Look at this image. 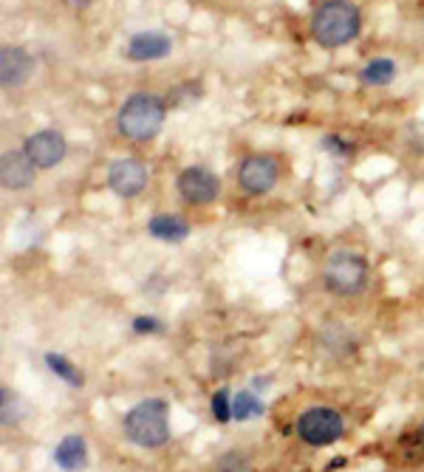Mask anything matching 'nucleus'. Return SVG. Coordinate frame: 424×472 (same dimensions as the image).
<instances>
[{
  "mask_svg": "<svg viewBox=\"0 0 424 472\" xmlns=\"http://www.w3.org/2000/svg\"><path fill=\"white\" fill-rule=\"evenodd\" d=\"M363 29V17L351 0H323L311 12V37L323 49H343L351 40H356Z\"/></svg>",
  "mask_w": 424,
  "mask_h": 472,
  "instance_id": "nucleus-1",
  "label": "nucleus"
},
{
  "mask_svg": "<svg viewBox=\"0 0 424 472\" xmlns=\"http://www.w3.org/2000/svg\"><path fill=\"white\" fill-rule=\"evenodd\" d=\"M167 116V105L156 94H131L116 114V127L131 142H151L159 136Z\"/></svg>",
  "mask_w": 424,
  "mask_h": 472,
  "instance_id": "nucleus-2",
  "label": "nucleus"
},
{
  "mask_svg": "<svg viewBox=\"0 0 424 472\" xmlns=\"http://www.w3.org/2000/svg\"><path fill=\"white\" fill-rule=\"evenodd\" d=\"M170 407L164 399H144L124 413L122 427L131 444L159 449L170 441Z\"/></svg>",
  "mask_w": 424,
  "mask_h": 472,
  "instance_id": "nucleus-3",
  "label": "nucleus"
},
{
  "mask_svg": "<svg viewBox=\"0 0 424 472\" xmlns=\"http://www.w3.org/2000/svg\"><path fill=\"white\" fill-rule=\"evenodd\" d=\"M368 261L359 252L334 249L323 264V286L336 297H356L368 286Z\"/></svg>",
  "mask_w": 424,
  "mask_h": 472,
  "instance_id": "nucleus-4",
  "label": "nucleus"
},
{
  "mask_svg": "<svg viewBox=\"0 0 424 472\" xmlns=\"http://www.w3.org/2000/svg\"><path fill=\"white\" fill-rule=\"evenodd\" d=\"M346 433V421L334 407H309L297 416V436L311 447H328Z\"/></svg>",
  "mask_w": 424,
  "mask_h": 472,
  "instance_id": "nucleus-5",
  "label": "nucleus"
},
{
  "mask_svg": "<svg viewBox=\"0 0 424 472\" xmlns=\"http://www.w3.org/2000/svg\"><path fill=\"white\" fill-rule=\"evenodd\" d=\"M176 190L179 196L193 204V207H207L212 201H218L221 196V181L218 176L212 173V170L201 167V164H193V167H184L179 179H176Z\"/></svg>",
  "mask_w": 424,
  "mask_h": 472,
  "instance_id": "nucleus-6",
  "label": "nucleus"
},
{
  "mask_svg": "<svg viewBox=\"0 0 424 472\" xmlns=\"http://www.w3.org/2000/svg\"><path fill=\"white\" fill-rule=\"evenodd\" d=\"M281 164L269 153H252L238 164V184L249 196H266L278 184Z\"/></svg>",
  "mask_w": 424,
  "mask_h": 472,
  "instance_id": "nucleus-7",
  "label": "nucleus"
},
{
  "mask_svg": "<svg viewBox=\"0 0 424 472\" xmlns=\"http://www.w3.org/2000/svg\"><path fill=\"white\" fill-rule=\"evenodd\" d=\"M23 153L34 162L37 170H49V167H57L62 159H66L69 144H66V136H62L60 131L46 127V131H37L23 142Z\"/></svg>",
  "mask_w": 424,
  "mask_h": 472,
  "instance_id": "nucleus-8",
  "label": "nucleus"
},
{
  "mask_svg": "<svg viewBox=\"0 0 424 472\" xmlns=\"http://www.w3.org/2000/svg\"><path fill=\"white\" fill-rule=\"evenodd\" d=\"M108 187L116 192L119 199H136L139 192L147 187V167L144 162L124 156L111 162L108 167Z\"/></svg>",
  "mask_w": 424,
  "mask_h": 472,
  "instance_id": "nucleus-9",
  "label": "nucleus"
},
{
  "mask_svg": "<svg viewBox=\"0 0 424 472\" xmlns=\"http://www.w3.org/2000/svg\"><path fill=\"white\" fill-rule=\"evenodd\" d=\"M34 74V57L23 46H4L0 49V82L4 88H20Z\"/></svg>",
  "mask_w": 424,
  "mask_h": 472,
  "instance_id": "nucleus-10",
  "label": "nucleus"
},
{
  "mask_svg": "<svg viewBox=\"0 0 424 472\" xmlns=\"http://www.w3.org/2000/svg\"><path fill=\"white\" fill-rule=\"evenodd\" d=\"M34 162L23 150H6L0 156V184L4 190H26L34 184Z\"/></svg>",
  "mask_w": 424,
  "mask_h": 472,
  "instance_id": "nucleus-11",
  "label": "nucleus"
},
{
  "mask_svg": "<svg viewBox=\"0 0 424 472\" xmlns=\"http://www.w3.org/2000/svg\"><path fill=\"white\" fill-rule=\"evenodd\" d=\"M173 42H170L167 34L161 32H139L127 40V60L134 62H151V60H161L170 54Z\"/></svg>",
  "mask_w": 424,
  "mask_h": 472,
  "instance_id": "nucleus-12",
  "label": "nucleus"
},
{
  "mask_svg": "<svg viewBox=\"0 0 424 472\" xmlns=\"http://www.w3.org/2000/svg\"><path fill=\"white\" fill-rule=\"evenodd\" d=\"M147 232L161 244H181L189 235V224L179 212H156V216L147 221Z\"/></svg>",
  "mask_w": 424,
  "mask_h": 472,
  "instance_id": "nucleus-13",
  "label": "nucleus"
},
{
  "mask_svg": "<svg viewBox=\"0 0 424 472\" xmlns=\"http://www.w3.org/2000/svg\"><path fill=\"white\" fill-rule=\"evenodd\" d=\"M54 461H57L60 469H66V472H79V469L88 467V444H85L82 436L71 433V436H66V439H62V441L57 444V449H54Z\"/></svg>",
  "mask_w": 424,
  "mask_h": 472,
  "instance_id": "nucleus-14",
  "label": "nucleus"
},
{
  "mask_svg": "<svg viewBox=\"0 0 424 472\" xmlns=\"http://www.w3.org/2000/svg\"><path fill=\"white\" fill-rule=\"evenodd\" d=\"M393 77H396V62L391 57H376L359 71V79L365 85H388Z\"/></svg>",
  "mask_w": 424,
  "mask_h": 472,
  "instance_id": "nucleus-15",
  "label": "nucleus"
},
{
  "mask_svg": "<svg viewBox=\"0 0 424 472\" xmlns=\"http://www.w3.org/2000/svg\"><path fill=\"white\" fill-rule=\"evenodd\" d=\"M42 359H46V365H49V371H54L62 382H69L71 384V388H82V384H85V376H82V371L77 368V365L74 362H69L66 356H62V354H54V351H49L46 356H42Z\"/></svg>",
  "mask_w": 424,
  "mask_h": 472,
  "instance_id": "nucleus-16",
  "label": "nucleus"
},
{
  "mask_svg": "<svg viewBox=\"0 0 424 472\" xmlns=\"http://www.w3.org/2000/svg\"><path fill=\"white\" fill-rule=\"evenodd\" d=\"M263 411H266L263 402L254 396L252 391H241V393L232 396V419H235V421H249L254 416H261Z\"/></svg>",
  "mask_w": 424,
  "mask_h": 472,
  "instance_id": "nucleus-17",
  "label": "nucleus"
},
{
  "mask_svg": "<svg viewBox=\"0 0 424 472\" xmlns=\"http://www.w3.org/2000/svg\"><path fill=\"white\" fill-rule=\"evenodd\" d=\"M0 416H4V427H14L20 419L26 416V404L14 391L4 388L0 391Z\"/></svg>",
  "mask_w": 424,
  "mask_h": 472,
  "instance_id": "nucleus-18",
  "label": "nucleus"
},
{
  "mask_svg": "<svg viewBox=\"0 0 424 472\" xmlns=\"http://www.w3.org/2000/svg\"><path fill=\"white\" fill-rule=\"evenodd\" d=\"M209 407H212V416H216L221 424L232 421V396H229V391H226V388H218L216 393H212Z\"/></svg>",
  "mask_w": 424,
  "mask_h": 472,
  "instance_id": "nucleus-19",
  "label": "nucleus"
},
{
  "mask_svg": "<svg viewBox=\"0 0 424 472\" xmlns=\"http://www.w3.org/2000/svg\"><path fill=\"white\" fill-rule=\"evenodd\" d=\"M218 472H246V456L238 453V449H229V453H224L216 464Z\"/></svg>",
  "mask_w": 424,
  "mask_h": 472,
  "instance_id": "nucleus-20",
  "label": "nucleus"
},
{
  "mask_svg": "<svg viewBox=\"0 0 424 472\" xmlns=\"http://www.w3.org/2000/svg\"><path fill=\"white\" fill-rule=\"evenodd\" d=\"M405 449H408L410 458L424 461V421L416 427V430H413L410 436H405Z\"/></svg>",
  "mask_w": 424,
  "mask_h": 472,
  "instance_id": "nucleus-21",
  "label": "nucleus"
},
{
  "mask_svg": "<svg viewBox=\"0 0 424 472\" xmlns=\"http://www.w3.org/2000/svg\"><path fill=\"white\" fill-rule=\"evenodd\" d=\"M134 331L136 334H159L161 331V323L156 317H136L134 319Z\"/></svg>",
  "mask_w": 424,
  "mask_h": 472,
  "instance_id": "nucleus-22",
  "label": "nucleus"
},
{
  "mask_svg": "<svg viewBox=\"0 0 424 472\" xmlns=\"http://www.w3.org/2000/svg\"><path fill=\"white\" fill-rule=\"evenodd\" d=\"M343 331H346L343 326H326L323 337H328V334H343ZM328 348H339V354H348V351H351V348H346V346H339V339H331Z\"/></svg>",
  "mask_w": 424,
  "mask_h": 472,
  "instance_id": "nucleus-23",
  "label": "nucleus"
},
{
  "mask_svg": "<svg viewBox=\"0 0 424 472\" xmlns=\"http://www.w3.org/2000/svg\"><path fill=\"white\" fill-rule=\"evenodd\" d=\"M62 6H69V9H74V12H82V9H88L94 0H60Z\"/></svg>",
  "mask_w": 424,
  "mask_h": 472,
  "instance_id": "nucleus-24",
  "label": "nucleus"
}]
</instances>
